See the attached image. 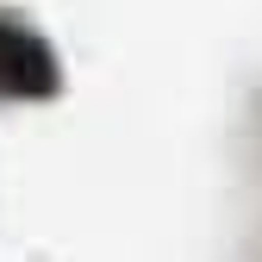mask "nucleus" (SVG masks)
<instances>
[{
    "label": "nucleus",
    "instance_id": "nucleus-1",
    "mask_svg": "<svg viewBox=\"0 0 262 262\" xmlns=\"http://www.w3.org/2000/svg\"><path fill=\"white\" fill-rule=\"evenodd\" d=\"M0 94H13V100L56 94V56L19 25H0Z\"/></svg>",
    "mask_w": 262,
    "mask_h": 262
}]
</instances>
